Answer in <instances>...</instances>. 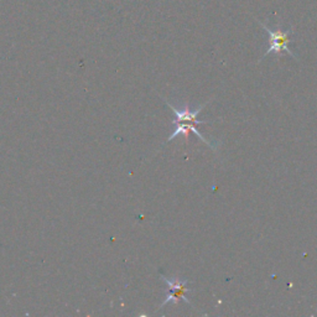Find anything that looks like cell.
<instances>
[{
  "instance_id": "1",
  "label": "cell",
  "mask_w": 317,
  "mask_h": 317,
  "mask_svg": "<svg viewBox=\"0 0 317 317\" xmlns=\"http://www.w3.org/2000/svg\"><path fill=\"white\" fill-rule=\"evenodd\" d=\"M258 23L260 24L261 27L265 30V31L268 32V35H269V47H268V50L265 51V54L263 55V57H261L259 61H261V60H264L265 57L268 56V55L270 54H277L280 56L283 52H286L288 55H290L291 57H294L295 60H297V57L295 56L294 54H292V51L289 48V42H290V35L292 34V27H290V29L288 30V31H283L281 30L280 26H278L275 30H272L269 29L265 24L261 23V21L258 20Z\"/></svg>"
},
{
  "instance_id": "3",
  "label": "cell",
  "mask_w": 317,
  "mask_h": 317,
  "mask_svg": "<svg viewBox=\"0 0 317 317\" xmlns=\"http://www.w3.org/2000/svg\"><path fill=\"white\" fill-rule=\"evenodd\" d=\"M164 100H165L166 104L170 107L172 113H174L175 116H176V119L172 120V124H177V123H193V124H206V123H207V122H203V120H198L197 117H198V114L202 112V109H203L204 107L208 104V102L203 103V104L199 105L198 108L191 109L187 104L182 107V108H177V107H175L174 104H171V103L168 102V100H166V99H164Z\"/></svg>"
},
{
  "instance_id": "2",
  "label": "cell",
  "mask_w": 317,
  "mask_h": 317,
  "mask_svg": "<svg viewBox=\"0 0 317 317\" xmlns=\"http://www.w3.org/2000/svg\"><path fill=\"white\" fill-rule=\"evenodd\" d=\"M160 279L164 283L168 285L169 292L166 295V299L164 300V302L161 304L160 308H163L164 306L168 305L169 302H174V304H179L180 301H185L186 304H190V300L186 297V294L190 291V289L187 288L188 280H181V279H169L165 275L160 274Z\"/></svg>"
},
{
  "instance_id": "4",
  "label": "cell",
  "mask_w": 317,
  "mask_h": 317,
  "mask_svg": "<svg viewBox=\"0 0 317 317\" xmlns=\"http://www.w3.org/2000/svg\"><path fill=\"white\" fill-rule=\"evenodd\" d=\"M175 125H176V128H175V130H174V132H172L171 135L169 136L168 143H169V141L174 140V139L176 138V136H179V135H184L185 138H188L190 133H193V134H195V135L198 136L199 140L203 141L204 144H207V145L211 147L212 150H215V151H216V150H217V147H216L215 144L211 143V141H209V140H207V139L204 138V136L202 135L201 133H199V130L195 127V124H193V123H177V124H175Z\"/></svg>"
}]
</instances>
